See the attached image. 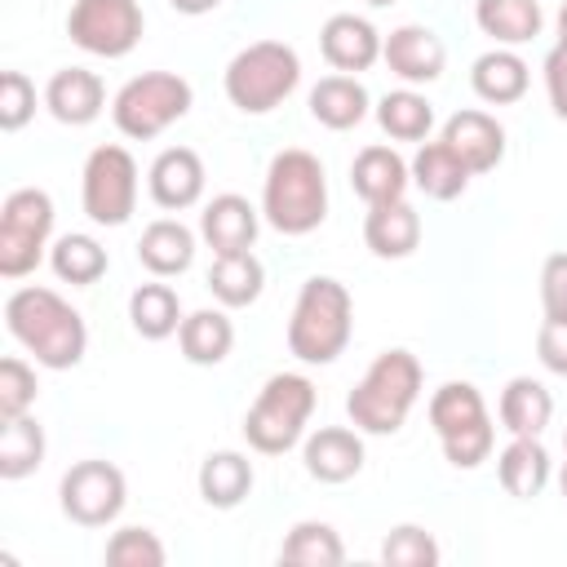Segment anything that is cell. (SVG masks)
Returning <instances> with one entry per match:
<instances>
[{
	"instance_id": "cell-1",
	"label": "cell",
	"mask_w": 567,
	"mask_h": 567,
	"mask_svg": "<svg viewBox=\"0 0 567 567\" xmlns=\"http://www.w3.org/2000/svg\"><path fill=\"white\" fill-rule=\"evenodd\" d=\"M4 323H9V337L27 354H35L40 368H53V372L75 368L89 350L84 315L66 297H58L53 288H40V284H27V288L9 292Z\"/></svg>"
},
{
	"instance_id": "cell-2",
	"label": "cell",
	"mask_w": 567,
	"mask_h": 567,
	"mask_svg": "<svg viewBox=\"0 0 567 567\" xmlns=\"http://www.w3.org/2000/svg\"><path fill=\"white\" fill-rule=\"evenodd\" d=\"M261 217L279 230V235H310L323 226L328 217V177L319 155L288 146L266 164V182H261Z\"/></svg>"
},
{
	"instance_id": "cell-3",
	"label": "cell",
	"mask_w": 567,
	"mask_h": 567,
	"mask_svg": "<svg viewBox=\"0 0 567 567\" xmlns=\"http://www.w3.org/2000/svg\"><path fill=\"white\" fill-rule=\"evenodd\" d=\"M354 332V301L350 288L332 275H310L292 301V319H288V350L319 368V363H337L350 346Z\"/></svg>"
},
{
	"instance_id": "cell-4",
	"label": "cell",
	"mask_w": 567,
	"mask_h": 567,
	"mask_svg": "<svg viewBox=\"0 0 567 567\" xmlns=\"http://www.w3.org/2000/svg\"><path fill=\"white\" fill-rule=\"evenodd\" d=\"M421 381H425V372H421V359L412 350H403V346L381 350L368 363V372L359 377V385L350 390V399H346V412H350L354 430H363V434H399L408 412L421 399Z\"/></svg>"
},
{
	"instance_id": "cell-5",
	"label": "cell",
	"mask_w": 567,
	"mask_h": 567,
	"mask_svg": "<svg viewBox=\"0 0 567 567\" xmlns=\"http://www.w3.org/2000/svg\"><path fill=\"white\" fill-rule=\"evenodd\" d=\"M297 84H301V58L284 40H257V44L239 49L226 62V75H221L226 102L244 115L275 111Z\"/></svg>"
},
{
	"instance_id": "cell-6",
	"label": "cell",
	"mask_w": 567,
	"mask_h": 567,
	"mask_svg": "<svg viewBox=\"0 0 567 567\" xmlns=\"http://www.w3.org/2000/svg\"><path fill=\"white\" fill-rule=\"evenodd\" d=\"M315 403H319V394H315V381L310 377H301V372H275L257 390V403L244 416L248 447L261 452V456H284L288 447H297L306 439V425H310Z\"/></svg>"
},
{
	"instance_id": "cell-7",
	"label": "cell",
	"mask_w": 567,
	"mask_h": 567,
	"mask_svg": "<svg viewBox=\"0 0 567 567\" xmlns=\"http://www.w3.org/2000/svg\"><path fill=\"white\" fill-rule=\"evenodd\" d=\"M430 425H434L439 447H443V461L452 470H478L492 456L496 425L487 416V403H483L478 385H470V381H443L430 394Z\"/></svg>"
},
{
	"instance_id": "cell-8",
	"label": "cell",
	"mask_w": 567,
	"mask_h": 567,
	"mask_svg": "<svg viewBox=\"0 0 567 567\" xmlns=\"http://www.w3.org/2000/svg\"><path fill=\"white\" fill-rule=\"evenodd\" d=\"M195 102V89L177 71H142L111 97V120L124 137L151 142L168 124H177Z\"/></svg>"
},
{
	"instance_id": "cell-9",
	"label": "cell",
	"mask_w": 567,
	"mask_h": 567,
	"mask_svg": "<svg viewBox=\"0 0 567 567\" xmlns=\"http://www.w3.org/2000/svg\"><path fill=\"white\" fill-rule=\"evenodd\" d=\"M53 235V199L40 186H18L0 204V275L27 279L49 248Z\"/></svg>"
},
{
	"instance_id": "cell-10",
	"label": "cell",
	"mask_w": 567,
	"mask_h": 567,
	"mask_svg": "<svg viewBox=\"0 0 567 567\" xmlns=\"http://www.w3.org/2000/svg\"><path fill=\"white\" fill-rule=\"evenodd\" d=\"M80 204L93 226H124L137 208V159L115 142L93 146L80 173Z\"/></svg>"
},
{
	"instance_id": "cell-11",
	"label": "cell",
	"mask_w": 567,
	"mask_h": 567,
	"mask_svg": "<svg viewBox=\"0 0 567 567\" xmlns=\"http://www.w3.org/2000/svg\"><path fill=\"white\" fill-rule=\"evenodd\" d=\"M146 13L137 0H75L66 13V35L93 58H124L137 49Z\"/></svg>"
},
{
	"instance_id": "cell-12",
	"label": "cell",
	"mask_w": 567,
	"mask_h": 567,
	"mask_svg": "<svg viewBox=\"0 0 567 567\" xmlns=\"http://www.w3.org/2000/svg\"><path fill=\"white\" fill-rule=\"evenodd\" d=\"M58 501L75 527H111L128 501L124 470L111 461H75L58 483Z\"/></svg>"
},
{
	"instance_id": "cell-13",
	"label": "cell",
	"mask_w": 567,
	"mask_h": 567,
	"mask_svg": "<svg viewBox=\"0 0 567 567\" xmlns=\"http://www.w3.org/2000/svg\"><path fill=\"white\" fill-rule=\"evenodd\" d=\"M381 58L403 84H434L443 75V66H447V49H443L439 31H430L421 22L394 27L385 35V44H381Z\"/></svg>"
},
{
	"instance_id": "cell-14",
	"label": "cell",
	"mask_w": 567,
	"mask_h": 567,
	"mask_svg": "<svg viewBox=\"0 0 567 567\" xmlns=\"http://www.w3.org/2000/svg\"><path fill=\"white\" fill-rule=\"evenodd\" d=\"M204 182H208L204 159H199V151H190V146H168V151H159V155L151 159V168H146V190H151V199H155L159 208H168V213L195 208L199 195H204Z\"/></svg>"
},
{
	"instance_id": "cell-15",
	"label": "cell",
	"mask_w": 567,
	"mask_h": 567,
	"mask_svg": "<svg viewBox=\"0 0 567 567\" xmlns=\"http://www.w3.org/2000/svg\"><path fill=\"white\" fill-rule=\"evenodd\" d=\"M381 44H385V35L368 18H359V13H332L323 22V31H319V53L341 75L368 71L381 58Z\"/></svg>"
},
{
	"instance_id": "cell-16",
	"label": "cell",
	"mask_w": 567,
	"mask_h": 567,
	"mask_svg": "<svg viewBox=\"0 0 567 567\" xmlns=\"http://www.w3.org/2000/svg\"><path fill=\"white\" fill-rule=\"evenodd\" d=\"M44 106H49V115H53L58 124L84 128V124H93V120L102 115V106H106V84H102V75L89 71V66H62V71H53L49 84H44Z\"/></svg>"
},
{
	"instance_id": "cell-17",
	"label": "cell",
	"mask_w": 567,
	"mask_h": 567,
	"mask_svg": "<svg viewBox=\"0 0 567 567\" xmlns=\"http://www.w3.org/2000/svg\"><path fill=\"white\" fill-rule=\"evenodd\" d=\"M306 474L319 483H350L363 470V430L350 425H319L301 443Z\"/></svg>"
},
{
	"instance_id": "cell-18",
	"label": "cell",
	"mask_w": 567,
	"mask_h": 567,
	"mask_svg": "<svg viewBox=\"0 0 567 567\" xmlns=\"http://www.w3.org/2000/svg\"><path fill=\"white\" fill-rule=\"evenodd\" d=\"M443 142L461 155V164L470 173H492L505 159V128H501V120L487 115V111H474V106L447 115Z\"/></svg>"
},
{
	"instance_id": "cell-19",
	"label": "cell",
	"mask_w": 567,
	"mask_h": 567,
	"mask_svg": "<svg viewBox=\"0 0 567 567\" xmlns=\"http://www.w3.org/2000/svg\"><path fill=\"white\" fill-rule=\"evenodd\" d=\"M350 186H354V195H359L368 208H372V204H394V199H403L408 186H412V164H408L394 146L372 142V146H363V151L354 155V164H350Z\"/></svg>"
},
{
	"instance_id": "cell-20",
	"label": "cell",
	"mask_w": 567,
	"mask_h": 567,
	"mask_svg": "<svg viewBox=\"0 0 567 567\" xmlns=\"http://www.w3.org/2000/svg\"><path fill=\"white\" fill-rule=\"evenodd\" d=\"M257 230H261V213L244 195H235V190L213 195L204 204V213H199V239L213 248V257L217 252H244V248H252L257 244Z\"/></svg>"
},
{
	"instance_id": "cell-21",
	"label": "cell",
	"mask_w": 567,
	"mask_h": 567,
	"mask_svg": "<svg viewBox=\"0 0 567 567\" xmlns=\"http://www.w3.org/2000/svg\"><path fill=\"white\" fill-rule=\"evenodd\" d=\"M363 244L372 248V257H385V261L412 257L421 244V213L408 199L372 204L363 217Z\"/></svg>"
},
{
	"instance_id": "cell-22",
	"label": "cell",
	"mask_w": 567,
	"mask_h": 567,
	"mask_svg": "<svg viewBox=\"0 0 567 567\" xmlns=\"http://www.w3.org/2000/svg\"><path fill=\"white\" fill-rule=\"evenodd\" d=\"M470 84H474V93H478L487 106H509V102H518V97L527 93L532 66H527L514 49H501V44H496V49H487V53L474 58Z\"/></svg>"
},
{
	"instance_id": "cell-23",
	"label": "cell",
	"mask_w": 567,
	"mask_h": 567,
	"mask_svg": "<svg viewBox=\"0 0 567 567\" xmlns=\"http://www.w3.org/2000/svg\"><path fill=\"white\" fill-rule=\"evenodd\" d=\"M368 111H372V97H368V89L354 75L337 71V75H323L310 89V115H315V124H323L332 133H346V128L363 124Z\"/></svg>"
},
{
	"instance_id": "cell-24",
	"label": "cell",
	"mask_w": 567,
	"mask_h": 567,
	"mask_svg": "<svg viewBox=\"0 0 567 567\" xmlns=\"http://www.w3.org/2000/svg\"><path fill=\"white\" fill-rule=\"evenodd\" d=\"M137 261L155 275V279H173L182 270H190L195 261V230L182 226L177 217H159L142 230L137 239Z\"/></svg>"
},
{
	"instance_id": "cell-25",
	"label": "cell",
	"mask_w": 567,
	"mask_h": 567,
	"mask_svg": "<svg viewBox=\"0 0 567 567\" xmlns=\"http://www.w3.org/2000/svg\"><path fill=\"white\" fill-rule=\"evenodd\" d=\"M252 461L244 456V452H235V447H221V452H208L204 461H199V474H195V483H199V496H204V505H213V509H235V505H244V496L252 492Z\"/></svg>"
},
{
	"instance_id": "cell-26",
	"label": "cell",
	"mask_w": 567,
	"mask_h": 567,
	"mask_svg": "<svg viewBox=\"0 0 567 567\" xmlns=\"http://www.w3.org/2000/svg\"><path fill=\"white\" fill-rule=\"evenodd\" d=\"M470 177H474V173L461 164V155H456L443 137H439V142H421L416 155H412V186H416L425 199L447 204V199L465 195Z\"/></svg>"
},
{
	"instance_id": "cell-27",
	"label": "cell",
	"mask_w": 567,
	"mask_h": 567,
	"mask_svg": "<svg viewBox=\"0 0 567 567\" xmlns=\"http://www.w3.org/2000/svg\"><path fill=\"white\" fill-rule=\"evenodd\" d=\"M496 416L509 434L518 439H540L549 416H554V394L536 381V377H509L496 403Z\"/></svg>"
},
{
	"instance_id": "cell-28",
	"label": "cell",
	"mask_w": 567,
	"mask_h": 567,
	"mask_svg": "<svg viewBox=\"0 0 567 567\" xmlns=\"http://www.w3.org/2000/svg\"><path fill=\"white\" fill-rule=\"evenodd\" d=\"M266 288V266L257 261L252 248L244 252H217L213 266H208V292L217 297V306L226 310H239V306H252Z\"/></svg>"
},
{
	"instance_id": "cell-29",
	"label": "cell",
	"mask_w": 567,
	"mask_h": 567,
	"mask_svg": "<svg viewBox=\"0 0 567 567\" xmlns=\"http://www.w3.org/2000/svg\"><path fill=\"white\" fill-rule=\"evenodd\" d=\"M496 478H501V487H505L509 496H518V501L540 496L545 483H549V452H545V443H540V439H518V434H509V443H505L501 456H496Z\"/></svg>"
},
{
	"instance_id": "cell-30",
	"label": "cell",
	"mask_w": 567,
	"mask_h": 567,
	"mask_svg": "<svg viewBox=\"0 0 567 567\" xmlns=\"http://www.w3.org/2000/svg\"><path fill=\"white\" fill-rule=\"evenodd\" d=\"M474 22L501 49H514L540 35L545 13H540V0H474Z\"/></svg>"
},
{
	"instance_id": "cell-31",
	"label": "cell",
	"mask_w": 567,
	"mask_h": 567,
	"mask_svg": "<svg viewBox=\"0 0 567 567\" xmlns=\"http://www.w3.org/2000/svg\"><path fill=\"white\" fill-rule=\"evenodd\" d=\"M177 346H182V359L195 363V368H217L230 346H235V323L226 319V310H190L177 328Z\"/></svg>"
},
{
	"instance_id": "cell-32",
	"label": "cell",
	"mask_w": 567,
	"mask_h": 567,
	"mask_svg": "<svg viewBox=\"0 0 567 567\" xmlns=\"http://www.w3.org/2000/svg\"><path fill=\"white\" fill-rule=\"evenodd\" d=\"M182 319H186L182 315V301H177V292L168 284L151 279V284H137L133 288V297H128V323H133L137 337L164 341V337H173L182 328Z\"/></svg>"
},
{
	"instance_id": "cell-33",
	"label": "cell",
	"mask_w": 567,
	"mask_h": 567,
	"mask_svg": "<svg viewBox=\"0 0 567 567\" xmlns=\"http://www.w3.org/2000/svg\"><path fill=\"white\" fill-rule=\"evenodd\" d=\"M44 465V430L31 412L22 416H9L4 430H0V478L4 483H18L27 474H35Z\"/></svg>"
},
{
	"instance_id": "cell-34",
	"label": "cell",
	"mask_w": 567,
	"mask_h": 567,
	"mask_svg": "<svg viewBox=\"0 0 567 567\" xmlns=\"http://www.w3.org/2000/svg\"><path fill=\"white\" fill-rule=\"evenodd\" d=\"M49 266H53V275H58L62 284L89 288V284H97V279L106 275L111 257H106V248H102L93 235L71 230V235L53 239V248H49Z\"/></svg>"
},
{
	"instance_id": "cell-35",
	"label": "cell",
	"mask_w": 567,
	"mask_h": 567,
	"mask_svg": "<svg viewBox=\"0 0 567 567\" xmlns=\"http://www.w3.org/2000/svg\"><path fill=\"white\" fill-rule=\"evenodd\" d=\"M279 558L297 563V567H337V563H346V545H341L332 523L301 518V523L288 527V536L279 545Z\"/></svg>"
},
{
	"instance_id": "cell-36",
	"label": "cell",
	"mask_w": 567,
	"mask_h": 567,
	"mask_svg": "<svg viewBox=\"0 0 567 567\" xmlns=\"http://www.w3.org/2000/svg\"><path fill=\"white\" fill-rule=\"evenodd\" d=\"M377 124L394 137V142H425L434 128V106L425 93L416 89H394L377 102Z\"/></svg>"
},
{
	"instance_id": "cell-37",
	"label": "cell",
	"mask_w": 567,
	"mask_h": 567,
	"mask_svg": "<svg viewBox=\"0 0 567 567\" xmlns=\"http://www.w3.org/2000/svg\"><path fill=\"white\" fill-rule=\"evenodd\" d=\"M381 563L385 567H434L439 563V540L416 523H399L381 540Z\"/></svg>"
},
{
	"instance_id": "cell-38",
	"label": "cell",
	"mask_w": 567,
	"mask_h": 567,
	"mask_svg": "<svg viewBox=\"0 0 567 567\" xmlns=\"http://www.w3.org/2000/svg\"><path fill=\"white\" fill-rule=\"evenodd\" d=\"M168 549L151 527H120L106 540V563L111 567H164Z\"/></svg>"
},
{
	"instance_id": "cell-39",
	"label": "cell",
	"mask_w": 567,
	"mask_h": 567,
	"mask_svg": "<svg viewBox=\"0 0 567 567\" xmlns=\"http://www.w3.org/2000/svg\"><path fill=\"white\" fill-rule=\"evenodd\" d=\"M35 394H40V385H35V368H31L22 354H9V359L0 363V421L31 412Z\"/></svg>"
},
{
	"instance_id": "cell-40",
	"label": "cell",
	"mask_w": 567,
	"mask_h": 567,
	"mask_svg": "<svg viewBox=\"0 0 567 567\" xmlns=\"http://www.w3.org/2000/svg\"><path fill=\"white\" fill-rule=\"evenodd\" d=\"M31 115H35V84L22 71H4L0 75V128L18 133L31 124Z\"/></svg>"
},
{
	"instance_id": "cell-41",
	"label": "cell",
	"mask_w": 567,
	"mask_h": 567,
	"mask_svg": "<svg viewBox=\"0 0 567 567\" xmlns=\"http://www.w3.org/2000/svg\"><path fill=\"white\" fill-rule=\"evenodd\" d=\"M540 306L545 319H567V252H549L540 266Z\"/></svg>"
},
{
	"instance_id": "cell-42",
	"label": "cell",
	"mask_w": 567,
	"mask_h": 567,
	"mask_svg": "<svg viewBox=\"0 0 567 567\" xmlns=\"http://www.w3.org/2000/svg\"><path fill=\"white\" fill-rule=\"evenodd\" d=\"M536 359L554 372L567 377V319H545L536 332Z\"/></svg>"
},
{
	"instance_id": "cell-43",
	"label": "cell",
	"mask_w": 567,
	"mask_h": 567,
	"mask_svg": "<svg viewBox=\"0 0 567 567\" xmlns=\"http://www.w3.org/2000/svg\"><path fill=\"white\" fill-rule=\"evenodd\" d=\"M545 93H549V106L558 120H567V44H554L545 53Z\"/></svg>"
},
{
	"instance_id": "cell-44",
	"label": "cell",
	"mask_w": 567,
	"mask_h": 567,
	"mask_svg": "<svg viewBox=\"0 0 567 567\" xmlns=\"http://www.w3.org/2000/svg\"><path fill=\"white\" fill-rule=\"evenodd\" d=\"M177 13H186V18H199V13H213L221 0H168Z\"/></svg>"
},
{
	"instance_id": "cell-45",
	"label": "cell",
	"mask_w": 567,
	"mask_h": 567,
	"mask_svg": "<svg viewBox=\"0 0 567 567\" xmlns=\"http://www.w3.org/2000/svg\"><path fill=\"white\" fill-rule=\"evenodd\" d=\"M558 44H567V0H563V9H558Z\"/></svg>"
},
{
	"instance_id": "cell-46",
	"label": "cell",
	"mask_w": 567,
	"mask_h": 567,
	"mask_svg": "<svg viewBox=\"0 0 567 567\" xmlns=\"http://www.w3.org/2000/svg\"><path fill=\"white\" fill-rule=\"evenodd\" d=\"M372 9H390V4H399V0H368Z\"/></svg>"
},
{
	"instance_id": "cell-47",
	"label": "cell",
	"mask_w": 567,
	"mask_h": 567,
	"mask_svg": "<svg viewBox=\"0 0 567 567\" xmlns=\"http://www.w3.org/2000/svg\"><path fill=\"white\" fill-rule=\"evenodd\" d=\"M558 487H563V496H567V465H563V474H558Z\"/></svg>"
},
{
	"instance_id": "cell-48",
	"label": "cell",
	"mask_w": 567,
	"mask_h": 567,
	"mask_svg": "<svg viewBox=\"0 0 567 567\" xmlns=\"http://www.w3.org/2000/svg\"><path fill=\"white\" fill-rule=\"evenodd\" d=\"M563 443H567V439H563Z\"/></svg>"
}]
</instances>
